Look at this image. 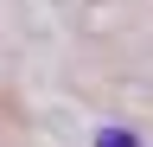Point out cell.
I'll use <instances>...</instances> for the list:
<instances>
[]
</instances>
